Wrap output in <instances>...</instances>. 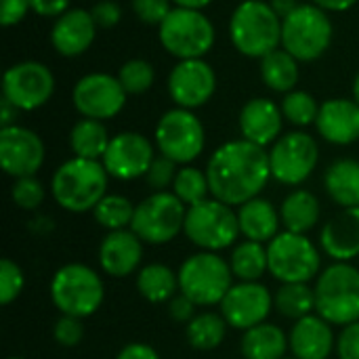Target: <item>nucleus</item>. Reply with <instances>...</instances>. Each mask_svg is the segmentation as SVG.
<instances>
[{"label": "nucleus", "mask_w": 359, "mask_h": 359, "mask_svg": "<svg viewBox=\"0 0 359 359\" xmlns=\"http://www.w3.org/2000/svg\"><path fill=\"white\" fill-rule=\"evenodd\" d=\"M32 11L29 0H0V23L4 27L17 25Z\"/></svg>", "instance_id": "47"}, {"label": "nucleus", "mask_w": 359, "mask_h": 359, "mask_svg": "<svg viewBox=\"0 0 359 359\" xmlns=\"http://www.w3.org/2000/svg\"><path fill=\"white\" fill-rule=\"evenodd\" d=\"M269 4L273 6V11H276L282 19H284V17H288V15L299 6V2H297V0H271Z\"/></svg>", "instance_id": "53"}, {"label": "nucleus", "mask_w": 359, "mask_h": 359, "mask_svg": "<svg viewBox=\"0 0 359 359\" xmlns=\"http://www.w3.org/2000/svg\"><path fill=\"white\" fill-rule=\"evenodd\" d=\"M154 160L156 154L151 141L141 133L126 130L111 137L109 147L101 162L109 177L118 181H133L145 177Z\"/></svg>", "instance_id": "17"}, {"label": "nucleus", "mask_w": 359, "mask_h": 359, "mask_svg": "<svg viewBox=\"0 0 359 359\" xmlns=\"http://www.w3.org/2000/svg\"><path fill=\"white\" fill-rule=\"evenodd\" d=\"M240 233L252 242H271L280 229V212L265 198H255L238 208Z\"/></svg>", "instance_id": "26"}, {"label": "nucleus", "mask_w": 359, "mask_h": 359, "mask_svg": "<svg viewBox=\"0 0 359 359\" xmlns=\"http://www.w3.org/2000/svg\"><path fill=\"white\" fill-rule=\"evenodd\" d=\"M273 305L280 316L297 322L316 311V290L309 284H282L273 297Z\"/></svg>", "instance_id": "35"}, {"label": "nucleus", "mask_w": 359, "mask_h": 359, "mask_svg": "<svg viewBox=\"0 0 359 359\" xmlns=\"http://www.w3.org/2000/svg\"><path fill=\"white\" fill-rule=\"evenodd\" d=\"M196 303L191 299H187L185 294H175L170 301H168V313L175 322H181V324H189L194 318H196Z\"/></svg>", "instance_id": "48"}, {"label": "nucleus", "mask_w": 359, "mask_h": 359, "mask_svg": "<svg viewBox=\"0 0 359 359\" xmlns=\"http://www.w3.org/2000/svg\"><path fill=\"white\" fill-rule=\"evenodd\" d=\"M299 63L288 50H284L282 46L269 55H265L261 59V78L265 82L267 88H271L273 93H282L288 95L294 90V86L299 84Z\"/></svg>", "instance_id": "30"}, {"label": "nucleus", "mask_w": 359, "mask_h": 359, "mask_svg": "<svg viewBox=\"0 0 359 359\" xmlns=\"http://www.w3.org/2000/svg\"><path fill=\"white\" fill-rule=\"evenodd\" d=\"M229 267L233 278L240 282H259L265 271H269V259H267V248L261 242H240L229 259Z\"/></svg>", "instance_id": "33"}, {"label": "nucleus", "mask_w": 359, "mask_h": 359, "mask_svg": "<svg viewBox=\"0 0 359 359\" xmlns=\"http://www.w3.org/2000/svg\"><path fill=\"white\" fill-rule=\"evenodd\" d=\"M240 349L244 359H284L290 343L280 326L263 322L244 332Z\"/></svg>", "instance_id": "27"}, {"label": "nucleus", "mask_w": 359, "mask_h": 359, "mask_svg": "<svg viewBox=\"0 0 359 359\" xmlns=\"http://www.w3.org/2000/svg\"><path fill=\"white\" fill-rule=\"evenodd\" d=\"M284 359H297V358H284Z\"/></svg>", "instance_id": "57"}, {"label": "nucleus", "mask_w": 359, "mask_h": 359, "mask_svg": "<svg viewBox=\"0 0 359 359\" xmlns=\"http://www.w3.org/2000/svg\"><path fill=\"white\" fill-rule=\"evenodd\" d=\"M288 343L297 359H328L337 345L332 324L313 313L294 322Z\"/></svg>", "instance_id": "24"}, {"label": "nucleus", "mask_w": 359, "mask_h": 359, "mask_svg": "<svg viewBox=\"0 0 359 359\" xmlns=\"http://www.w3.org/2000/svg\"><path fill=\"white\" fill-rule=\"evenodd\" d=\"M133 13L149 25H160L175 8L170 0H130Z\"/></svg>", "instance_id": "43"}, {"label": "nucleus", "mask_w": 359, "mask_h": 359, "mask_svg": "<svg viewBox=\"0 0 359 359\" xmlns=\"http://www.w3.org/2000/svg\"><path fill=\"white\" fill-rule=\"evenodd\" d=\"M107 170L101 160L72 158L63 162L50 181L55 202L67 212H88L107 196Z\"/></svg>", "instance_id": "2"}, {"label": "nucleus", "mask_w": 359, "mask_h": 359, "mask_svg": "<svg viewBox=\"0 0 359 359\" xmlns=\"http://www.w3.org/2000/svg\"><path fill=\"white\" fill-rule=\"evenodd\" d=\"M135 204L124 198V196H105L93 210L95 221L109 229V231H120V229H130L133 219H135Z\"/></svg>", "instance_id": "36"}, {"label": "nucleus", "mask_w": 359, "mask_h": 359, "mask_svg": "<svg viewBox=\"0 0 359 359\" xmlns=\"http://www.w3.org/2000/svg\"><path fill=\"white\" fill-rule=\"evenodd\" d=\"M320 137L332 145H351L359 139V103L355 99H328L320 105L316 122Z\"/></svg>", "instance_id": "22"}, {"label": "nucleus", "mask_w": 359, "mask_h": 359, "mask_svg": "<svg viewBox=\"0 0 359 359\" xmlns=\"http://www.w3.org/2000/svg\"><path fill=\"white\" fill-rule=\"evenodd\" d=\"M137 290L149 303H168L179 290V276L162 263L145 265L137 273Z\"/></svg>", "instance_id": "32"}, {"label": "nucleus", "mask_w": 359, "mask_h": 359, "mask_svg": "<svg viewBox=\"0 0 359 359\" xmlns=\"http://www.w3.org/2000/svg\"><path fill=\"white\" fill-rule=\"evenodd\" d=\"M55 93V76L40 61L11 65L2 78V97L19 111H34L48 103Z\"/></svg>", "instance_id": "14"}, {"label": "nucleus", "mask_w": 359, "mask_h": 359, "mask_svg": "<svg viewBox=\"0 0 359 359\" xmlns=\"http://www.w3.org/2000/svg\"><path fill=\"white\" fill-rule=\"evenodd\" d=\"M6 359H23V358H6Z\"/></svg>", "instance_id": "56"}, {"label": "nucleus", "mask_w": 359, "mask_h": 359, "mask_svg": "<svg viewBox=\"0 0 359 359\" xmlns=\"http://www.w3.org/2000/svg\"><path fill=\"white\" fill-rule=\"evenodd\" d=\"M25 278L21 267L11 261V259H2L0 261V303L2 305H11L23 290Z\"/></svg>", "instance_id": "41"}, {"label": "nucleus", "mask_w": 359, "mask_h": 359, "mask_svg": "<svg viewBox=\"0 0 359 359\" xmlns=\"http://www.w3.org/2000/svg\"><path fill=\"white\" fill-rule=\"evenodd\" d=\"M118 80L122 88L126 90V95H143L154 86L156 72H154V65L145 59H128L120 67Z\"/></svg>", "instance_id": "39"}, {"label": "nucleus", "mask_w": 359, "mask_h": 359, "mask_svg": "<svg viewBox=\"0 0 359 359\" xmlns=\"http://www.w3.org/2000/svg\"><path fill=\"white\" fill-rule=\"evenodd\" d=\"M90 15H93V19H95V23H97V27L109 29V27H114V25L120 23V19H122V8H120V4L114 2V0H101V2H97V4L90 8Z\"/></svg>", "instance_id": "45"}, {"label": "nucleus", "mask_w": 359, "mask_h": 359, "mask_svg": "<svg viewBox=\"0 0 359 359\" xmlns=\"http://www.w3.org/2000/svg\"><path fill=\"white\" fill-rule=\"evenodd\" d=\"M280 107H282L284 118L294 126L316 124L318 116H320V103L307 90H292V93L284 95Z\"/></svg>", "instance_id": "38"}, {"label": "nucleus", "mask_w": 359, "mask_h": 359, "mask_svg": "<svg viewBox=\"0 0 359 359\" xmlns=\"http://www.w3.org/2000/svg\"><path fill=\"white\" fill-rule=\"evenodd\" d=\"M32 2V11L40 17H61L63 13L69 11V2L72 0H29Z\"/></svg>", "instance_id": "49"}, {"label": "nucleus", "mask_w": 359, "mask_h": 359, "mask_svg": "<svg viewBox=\"0 0 359 359\" xmlns=\"http://www.w3.org/2000/svg\"><path fill=\"white\" fill-rule=\"evenodd\" d=\"M116 359H160L158 351L145 343H128L126 347L120 349Z\"/></svg>", "instance_id": "50"}, {"label": "nucleus", "mask_w": 359, "mask_h": 359, "mask_svg": "<svg viewBox=\"0 0 359 359\" xmlns=\"http://www.w3.org/2000/svg\"><path fill=\"white\" fill-rule=\"evenodd\" d=\"M179 292L191 299L198 307L221 305L233 286V273L225 259L215 252H198L183 261L177 271Z\"/></svg>", "instance_id": "7"}, {"label": "nucleus", "mask_w": 359, "mask_h": 359, "mask_svg": "<svg viewBox=\"0 0 359 359\" xmlns=\"http://www.w3.org/2000/svg\"><path fill=\"white\" fill-rule=\"evenodd\" d=\"M187 208L172 191H156L135 208L130 229L145 244H166L175 240L185 225Z\"/></svg>", "instance_id": "11"}, {"label": "nucleus", "mask_w": 359, "mask_h": 359, "mask_svg": "<svg viewBox=\"0 0 359 359\" xmlns=\"http://www.w3.org/2000/svg\"><path fill=\"white\" fill-rule=\"evenodd\" d=\"M11 198L21 210H36L44 202V187L36 177L15 179L11 187Z\"/></svg>", "instance_id": "40"}, {"label": "nucleus", "mask_w": 359, "mask_h": 359, "mask_svg": "<svg viewBox=\"0 0 359 359\" xmlns=\"http://www.w3.org/2000/svg\"><path fill=\"white\" fill-rule=\"evenodd\" d=\"M50 299L61 316L90 318L105 299V288L99 273L82 263L59 267L50 280Z\"/></svg>", "instance_id": "6"}, {"label": "nucleus", "mask_w": 359, "mask_h": 359, "mask_svg": "<svg viewBox=\"0 0 359 359\" xmlns=\"http://www.w3.org/2000/svg\"><path fill=\"white\" fill-rule=\"evenodd\" d=\"M320 162L318 141L303 130H292L282 135L269 149L271 177L282 185L305 183Z\"/></svg>", "instance_id": "13"}, {"label": "nucleus", "mask_w": 359, "mask_h": 359, "mask_svg": "<svg viewBox=\"0 0 359 359\" xmlns=\"http://www.w3.org/2000/svg\"><path fill=\"white\" fill-rule=\"evenodd\" d=\"M353 99L359 103V72L358 76H355V80H353Z\"/></svg>", "instance_id": "55"}, {"label": "nucleus", "mask_w": 359, "mask_h": 359, "mask_svg": "<svg viewBox=\"0 0 359 359\" xmlns=\"http://www.w3.org/2000/svg\"><path fill=\"white\" fill-rule=\"evenodd\" d=\"M284 120L286 118L282 114V107L273 103L271 99H265V97L250 99L240 111L242 139L259 147L273 145L282 137Z\"/></svg>", "instance_id": "21"}, {"label": "nucleus", "mask_w": 359, "mask_h": 359, "mask_svg": "<svg viewBox=\"0 0 359 359\" xmlns=\"http://www.w3.org/2000/svg\"><path fill=\"white\" fill-rule=\"evenodd\" d=\"M334 25L328 11L313 2L299 4L282 19V48L297 61H316L332 44Z\"/></svg>", "instance_id": "5"}, {"label": "nucleus", "mask_w": 359, "mask_h": 359, "mask_svg": "<svg viewBox=\"0 0 359 359\" xmlns=\"http://www.w3.org/2000/svg\"><path fill=\"white\" fill-rule=\"evenodd\" d=\"M44 162L42 139L19 124L0 130V164L13 179L34 177Z\"/></svg>", "instance_id": "19"}, {"label": "nucleus", "mask_w": 359, "mask_h": 359, "mask_svg": "<svg viewBox=\"0 0 359 359\" xmlns=\"http://www.w3.org/2000/svg\"><path fill=\"white\" fill-rule=\"evenodd\" d=\"M97 29L99 27L90 11L69 8L55 19L50 29V44L61 57H80L95 42Z\"/></svg>", "instance_id": "20"}, {"label": "nucleus", "mask_w": 359, "mask_h": 359, "mask_svg": "<svg viewBox=\"0 0 359 359\" xmlns=\"http://www.w3.org/2000/svg\"><path fill=\"white\" fill-rule=\"evenodd\" d=\"M84 339V324L80 318L61 316L55 324V341L61 347H78Z\"/></svg>", "instance_id": "44"}, {"label": "nucleus", "mask_w": 359, "mask_h": 359, "mask_svg": "<svg viewBox=\"0 0 359 359\" xmlns=\"http://www.w3.org/2000/svg\"><path fill=\"white\" fill-rule=\"evenodd\" d=\"M339 359H359V322L349 324L337 339Z\"/></svg>", "instance_id": "46"}, {"label": "nucleus", "mask_w": 359, "mask_h": 359, "mask_svg": "<svg viewBox=\"0 0 359 359\" xmlns=\"http://www.w3.org/2000/svg\"><path fill=\"white\" fill-rule=\"evenodd\" d=\"M111 137L107 135V128L99 120L82 118L74 124L69 133V147L76 158L84 160H103Z\"/></svg>", "instance_id": "31"}, {"label": "nucleus", "mask_w": 359, "mask_h": 359, "mask_svg": "<svg viewBox=\"0 0 359 359\" xmlns=\"http://www.w3.org/2000/svg\"><path fill=\"white\" fill-rule=\"evenodd\" d=\"M206 177L212 198L242 206L259 198L267 185L271 177L269 151L246 139L227 141L210 156Z\"/></svg>", "instance_id": "1"}, {"label": "nucleus", "mask_w": 359, "mask_h": 359, "mask_svg": "<svg viewBox=\"0 0 359 359\" xmlns=\"http://www.w3.org/2000/svg\"><path fill=\"white\" fill-rule=\"evenodd\" d=\"M17 114H19V109L11 101H6L2 97V103H0V122H2V128L17 124Z\"/></svg>", "instance_id": "52"}, {"label": "nucleus", "mask_w": 359, "mask_h": 359, "mask_svg": "<svg viewBox=\"0 0 359 359\" xmlns=\"http://www.w3.org/2000/svg\"><path fill=\"white\" fill-rule=\"evenodd\" d=\"M177 166H179L177 162H172L170 158L160 154V156H156V160L151 162V166H149V170H147V175L143 179L151 189L166 191L168 187L175 185V179H177V172H179Z\"/></svg>", "instance_id": "42"}, {"label": "nucleus", "mask_w": 359, "mask_h": 359, "mask_svg": "<svg viewBox=\"0 0 359 359\" xmlns=\"http://www.w3.org/2000/svg\"><path fill=\"white\" fill-rule=\"evenodd\" d=\"M217 90V74L204 59L179 61L168 74V95L177 107L198 109L206 105Z\"/></svg>", "instance_id": "16"}, {"label": "nucleus", "mask_w": 359, "mask_h": 359, "mask_svg": "<svg viewBox=\"0 0 359 359\" xmlns=\"http://www.w3.org/2000/svg\"><path fill=\"white\" fill-rule=\"evenodd\" d=\"M269 273L282 284H309L320 273V250L305 233H278L267 246Z\"/></svg>", "instance_id": "10"}, {"label": "nucleus", "mask_w": 359, "mask_h": 359, "mask_svg": "<svg viewBox=\"0 0 359 359\" xmlns=\"http://www.w3.org/2000/svg\"><path fill=\"white\" fill-rule=\"evenodd\" d=\"M322 250L337 263H349L359 257V208H343L320 233Z\"/></svg>", "instance_id": "25"}, {"label": "nucleus", "mask_w": 359, "mask_h": 359, "mask_svg": "<svg viewBox=\"0 0 359 359\" xmlns=\"http://www.w3.org/2000/svg\"><path fill=\"white\" fill-rule=\"evenodd\" d=\"M324 187L332 202L343 208H359V162L351 158L337 160L324 175Z\"/></svg>", "instance_id": "28"}, {"label": "nucleus", "mask_w": 359, "mask_h": 359, "mask_svg": "<svg viewBox=\"0 0 359 359\" xmlns=\"http://www.w3.org/2000/svg\"><path fill=\"white\" fill-rule=\"evenodd\" d=\"M143 242L133 229L109 231L99 246L101 269L111 278H128L141 265Z\"/></svg>", "instance_id": "23"}, {"label": "nucleus", "mask_w": 359, "mask_h": 359, "mask_svg": "<svg viewBox=\"0 0 359 359\" xmlns=\"http://www.w3.org/2000/svg\"><path fill=\"white\" fill-rule=\"evenodd\" d=\"M316 311L332 326L359 322V269L351 263H334L316 282Z\"/></svg>", "instance_id": "4"}, {"label": "nucleus", "mask_w": 359, "mask_h": 359, "mask_svg": "<svg viewBox=\"0 0 359 359\" xmlns=\"http://www.w3.org/2000/svg\"><path fill=\"white\" fill-rule=\"evenodd\" d=\"M158 38L164 50L179 61L204 59L215 44V25L202 11L175 6L158 25Z\"/></svg>", "instance_id": "8"}, {"label": "nucleus", "mask_w": 359, "mask_h": 359, "mask_svg": "<svg viewBox=\"0 0 359 359\" xmlns=\"http://www.w3.org/2000/svg\"><path fill=\"white\" fill-rule=\"evenodd\" d=\"M183 231L191 244L206 252L229 248L240 236L238 212L233 206L217 198H208L187 208Z\"/></svg>", "instance_id": "9"}, {"label": "nucleus", "mask_w": 359, "mask_h": 359, "mask_svg": "<svg viewBox=\"0 0 359 359\" xmlns=\"http://www.w3.org/2000/svg\"><path fill=\"white\" fill-rule=\"evenodd\" d=\"M126 90L122 88L118 76L111 74H86L82 76L72 93L74 107L82 118L90 120H109L118 116L126 105Z\"/></svg>", "instance_id": "15"}, {"label": "nucleus", "mask_w": 359, "mask_h": 359, "mask_svg": "<svg viewBox=\"0 0 359 359\" xmlns=\"http://www.w3.org/2000/svg\"><path fill=\"white\" fill-rule=\"evenodd\" d=\"M175 6H181V8H194V11H202L206 8L212 0H170Z\"/></svg>", "instance_id": "54"}, {"label": "nucleus", "mask_w": 359, "mask_h": 359, "mask_svg": "<svg viewBox=\"0 0 359 359\" xmlns=\"http://www.w3.org/2000/svg\"><path fill=\"white\" fill-rule=\"evenodd\" d=\"M320 200L307 189H294L280 206V219L286 231L307 233L320 221Z\"/></svg>", "instance_id": "29"}, {"label": "nucleus", "mask_w": 359, "mask_h": 359, "mask_svg": "<svg viewBox=\"0 0 359 359\" xmlns=\"http://www.w3.org/2000/svg\"><path fill=\"white\" fill-rule=\"evenodd\" d=\"M227 334V322L223 316L204 311L196 316L187 326H185V337L187 343L198 349V351H212L217 349Z\"/></svg>", "instance_id": "34"}, {"label": "nucleus", "mask_w": 359, "mask_h": 359, "mask_svg": "<svg viewBox=\"0 0 359 359\" xmlns=\"http://www.w3.org/2000/svg\"><path fill=\"white\" fill-rule=\"evenodd\" d=\"M311 2L328 13H343V11H349L358 0H311Z\"/></svg>", "instance_id": "51"}, {"label": "nucleus", "mask_w": 359, "mask_h": 359, "mask_svg": "<svg viewBox=\"0 0 359 359\" xmlns=\"http://www.w3.org/2000/svg\"><path fill=\"white\" fill-rule=\"evenodd\" d=\"M172 194L189 208L194 204H200L204 200H208L210 196V185H208V177L206 170L202 172L196 166H181L172 185Z\"/></svg>", "instance_id": "37"}, {"label": "nucleus", "mask_w": 359, "mask_h": 359, "mask_svg": "<svg viewBox=\"0 0 359 359\" xmlns=\"http://www.w3.org/2000/svg\"><path fill=\"white\" fill-rule=\"evenodd\" d=\"M206 133L202 120L183 107L168 109L156 126V145L162 156L172 162L187 166L191 164L204 149Z\"/></svg>", "instance_id": "12"}, {"label": "nucleus", "mask_w": 359, "mask_h": 359, "mask_svg": "<svg viewBox=\"0 0 359 359\" xmlns=\"http://www.w3.org/2000/svg\"><path fill=\"white\" fill-rule=\"evenodd\" d=\"M229 38L242 55L263 59L282 46V17L265 0H244L231 13Z\"/></svg>", "instance_id": "3"}, {"label": "nucleus", "mask_w": 359, "mask_h": 359, "mask_svg": "<svg viewBox=\"0 0 359 359\" xmlns=\"http://www.w3.org/2000/svg\"><path fill=\"white\" fill-rule=\"evenodd\" d=\"M273 307V297L261 282H240L229 288L221 301V316L236 330H250L267 322Z\"/></svg>", "instance_id": "18"}]
</instances>
